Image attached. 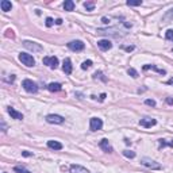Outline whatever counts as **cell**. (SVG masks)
<instances>
[{"instance_id":"1","label":"cell","mask_w":173,"mask_h":173,"mask_svg":"<svg viewBox=\"0 0 173 173\" xmlns=\"http://www.w3.org/2000/svg\"><path fill=\"white\" fill-rule=\"evenodd\" d=\"M22 86L25 88L26 92H29V93H37L38 92V85H37V83H34L32 80H29V79L23 80Z\"/></svg>"},{"instance_id":"2","label":"cell","mask_w":173,"mask_h":173,"mask_svg":"<svg viewBox=\"0 0 173 173\" xmlns=\"http://www.w3.org/2000/svg\"><path fill=\"white\" fill-rule=\"evenodd\" d=\"M141 164L143 165V167H146V168H149V169H154V170H158V169H161V165L157 162V161H154V160H151V158H148V157H143L141 160Z\"/></svg>"},{"instance_id":"3","label":"cell","mask_w":173,"mask_h":173,"mask_svg":"<svg viewBox=\"0 0 173 173\" xmlns=\"http://www.w3.org/2000/svg\"><path fill=\"white\" fill-rule=\"evenodd\" d=\"M19 61L22 62L26 66H34L35 65V60L31 54H27V53H20L19 54Z\"/></svg>"},{"instance_id":"4","label":"cell","mask_w":173,"mask_h":173,"mask_svg":"<svg viewBox=\"0 0 173 173\" xmlns=\"http://www.w3.org/2000/svg\"><path fill=\"white\" fill-rule=\"evenodd\" d=\"M23 46H25L27 50L32 51V53H39V51L43 50V48H42L39 43H37V42H31V41H23Z\"/></svg>"},{"instance_id":"5","label":"cell","mask_w":173,"mask_h":173,"mask_svg":"<svg viewBox=\"0 0 173 173\" xmlns=\"http://www.w3.org/2000/svg\"><path fill=\"white\" fill-rule=\"evenodd\" d=\"M103 127V120L100 118H91L89 120V128L91 131H99Z\"/></svg>"},{"instance_id":"6","label":"cell","mask_w":173,"mask_h":173,"mask_svg":"<svg viewBox=\"0 0 173 173\" xmlns=\"http://www.w3.org/2000/svg\"><path fill=\"white\" fill-rule=\"evenodd\" d=\"M68 48L72 51H83L85 49V43L83 41H72L68 43Z\"/></svg>"},{"instance_id":"7","label":"cell","mask_w":173,"mask_h":173,"mask_svg":"<svg viewBox=\"0 0 173 173\" xmlns=\"http://www.w3.org/2000/svg\"><path fill=\"white\" fill-rule=\"evenodd\" d=\"M43 64L48 65L49 68H51V69H57L58 66V58L54 57V56H48V57H43Z\"/></svg>"},{"instance_id":"8","label":"cell","mask_w":173,"mask_h":173,"mask_svg":"<svg viewBox=\"0 0 173 173\" xmlns=\"http://www.w3.org/2000/svg\"><path fill=\"white\" fill-rule=\"evenodd\" d=\"M65 118L61 115H48L46 116V122L48 123H51V125H61V123H64Z\"/></svg>"},{"instance_id":"9","label":"cell","mask_w":173,"mask_h":173,"mask_svg":"<svg viewBox=\"0 0 173 173\" xmlns=\"http://www.w3.org/2000/svg\"><path fill=\"white\" fill-rule=\"evenodd\" d=\"M139 125L145 128H149V127H151V126L157 125V120L153 118H149V116H145V118H142L141 120H139Z\"/></svg>"},{"instance_id":"10","label":"cell","mask_w":173,"mask_h":173,"mask_svg":"<svg viewBox=\"0 0 173 173\" xmlns=\"http://www.w3.org/2000/svg\"><path fill=\"white\" fill-rule=\"evenodd\" d=\"M99 148L102 149V150H104L106 153H112V151H114V149H112V146L110 145L108 139H106V138H103L102 141L99 142Z\"/></svg>"},{"instance_id":"11","label":"cell","mask_w":173,"mask_h":173,"mask_svg":"<svg viewBox=\"0 0 173 173\" xmlns=\"http://www.w3.org/2000/svg\"><path fill=\"white\" fill-rule=\"evenodd\" d=\"M97 46H99L100 50L107 51L112 48V43L108 41V39H100V41H97Z\"/></svg>"},{"instance_id":"12","label":"cell","mask_w":173,"mask_h":173,"mask_svg":"<svg viewBox=\"0 0 173 173\" xmlns=\"http://www.w3.org/2000/svg\"><path fill=\"white\" fill-rule=\"evenodd\" d=\"M7 111H8V114L11 115V118H12V119H16V120H22V119H23V114H22V112H18L15 108H12V107H8V108H7Z\"/></svg>"},{"instance_id":"13","label":"cell","mask_w":173,"mask_h":173,"mask_svg":"<svg viewBox=\"0 0 173 173\" xmlns=\"http://www.w3.org/2000/svg\"><path fill=\"white\" fill-rule=\"evenodd\" d=\"M72 61L69 60V58H66V60H64V65H62V71L65 72L66 74H71L72 73Z\"/></svg>"},{"instance_id":"14","label":"cell","mask_w":173,"mask_h":173,"mask_svg":"<svg viewBox=\"0 0 173 173\" xmlns=\"http://www.w3.org/2000/svg\"><path fill=\"white\" fill-rule=\"evenodd\" d=\"M48 89L50 91V92H60V91L62 89V85L60 83H50L48 85Z\"/></svg>"},{"instance_id":"15","label":"cell","mask_w":173,"mask_h":173,"mask_svg":"<svg viewBox=\"0 0 173 173\" xmlns=\"http://www.w3.org/2000/svg\"><path fill=\"white\" fill-rule=\"evenodd\" d=\"M71 173H89L81 165H72L71 167Z\"/></svg>"},{"instance_id":"16","label":"cell","mask_w":173,"mask_h":173,"mask_svg":"<svg viewBox=\"0 0 173 173\" xmlns=\"http://www.w3.org/2000/svg\"><path fill=\"white\" fill-rule=\"evenodd\" d=\"M0 7H1V11L8 12V11H11V8H12V4H11V1H8V0H1Z\"/></svg>"},{"instance_id":"17","label":"cell","mask_w":173,"mask_h":173,"mask_svg":"<svg viewBox=\"0 0 173 173\" xmlns=\"http://www.w3.org/2000/svg\"><path fill=\"white\" fill-rule=\"evenodd\" d=\"M48 146L53 150H61L62 149V143H60L57 141H48Z\"/></svg>"},{"instance_id":"18","label":"cell","mask_w":173,"mask_h":173,"mask_svg":"<svg viewBox=\"0 0 173 173\" xmlns=\"http://www.w3.org/2000/svg\"><path fill=\"white\" fill-rule=\"evenodd\" d=\"M148 69H153V71L158 72L160 74H167V71H165V69H160V68L154 66V65H145V66H143V71H148Z\"/></svg>"},{"instance_id":"19","label":"cell","mask_w":173,"mask_h":173,"mask_svg":"<svg viewBox=\"0 0 173 173\" xmlns=\"http://www.w3.org/2000/svg\"><path fill=\"white\" fill-rule=\"evenodd\" d=\"M162 20H164V22H170V20H173V8H170V10H168L167 12L164 14V16H162Z\"/></svg>"},{"instance_id":"20","label":"cell","mask_w":173,"mask_h":173,"mask_svg":"<svg viewBox=\"0 0 173 173\" xmlns=\"http://www.w3.org/2000/svg\"><path fill=\"white\" fill-rule=\"evenodd\" d=\"M64 8H65V11H73L74 10V1L66 0V1L64 3Z\"/></svg>"},{"instance_id":"21","label":"cell","mask_w":173,"mask_h":173,"mask_svg":"<svg viewBox=\"0 0 173 173\" xmlns=\"http://www.w3.org/2000/svg\"><path fill=\"white\" fill-rule=\"evenodd\" d=\"M126 4L130 7H137V6H141L142 4V0H128Z\"/></svg>"},{"instance_id":"22","label":"cell","mask_w":173,"mask_h":173,"mask_svg":"<svg viewBox=\"0 0 173 173\" xmlns=\"http://www.w3.org/2000/svg\"><path fill=\"white\" fill-rule=\"evenodd\" d=\"M93 77H95V79H100V80H102V81H104V83H106V81H107V77L104 76V74H103L102 72H95V74H93Z\"/></svg>"},{"instance_id":"23","label":"cell","mask_w":173,"mask_h":173,"mask_svg":"<svg viewBox=\"0 0 173 173\" xmlns=\"http://www.w3.org/2000/svg\"><path fill=\"white\" fill-rule=\"evenodd\" d=\"M14 170H15L16 173H31V172H30V170H27V169H26V168H23V167H19V165H18V167H15V168H14Z\"/></svg>"},{"instance_id":"24","label":"cell","mask_w":173,"mask_h":173,"mask_svg":"<svg viewBox=\"0 0 173 173\" xmlns=\"http://www.w3.org/2000/svg\"><path fill=\"white\" fill-rule=\"evenodd\" d=\"M84 7L86 8V11H92L93 8H95V3H93V1H85V3H84Z\"/></svg>"},{"instance_id":"25","label":"cell","mask_w":173,"mask_h":173,"mask_svg":"<svg viewBox=\"0 0 173 173\" xmlns=\"http://www.w3.org/2000/svg\"><path fill=\"white\" fill-rule=\"evenodd\" d=\"M123 156H125V157H127V158H134L135 157V151H133V150H125V151H123Z\"/></svg>"},{"instance_id":"26","label":"cell","mask_w":173,"mask_h":173,"mask_svg":"<svg viewBox=\"0 0 173 173\" xmlns=\"http://www.w3.org/2000/svg\"><path fill=\"white\" fill-rule=\"evenodd\" d=\"M160 148H165V146H173V141L172 142H167L165 139H160Z\"/></svg>"},{"instance_id":"27","label":"cell","mask_w":173,"mask_h":173,"mask_svg":"<svg viewBox=\"0 0 173 173\" xmlns=\"http://www.w3.org/2000/svg\"><path fill=\"white\" fill-rule=\"evenodd\" d=\"M127 73L130 74V76H131L133 79H137V77H138V72L135 71L134 68H130V69H127Z\"/></svg>"},{"instance_id":"28","label":"cell","mask_w":173,"mask_h":173,"mask_svg":"<svg viewBox=\"0 0 173 173\" xmlns=\"http://www.w3.org/2000/svg\"><path fill=\"white\" fill-rule=\"evenodd\" d=\"M165 38L168 39V41H172L173 42V30H167V32H165Z\"/></svg>"},{"instance_id":"29","label":"cell","mask_w":173,"mask_h":173,"mask_svg":"<svg viewBox=\"0 0 173 173\" xmlns=\"http://www.w3.org/2000/svg\"><path fill=\"white\" fill-rule=\"evenodd\" d=\"M92 66V61L91 60H86V61H84L83 64H81V68L83 69H88V68H91Z\"/></svg>"},{"instance_id":"30","label":"cell","mask_w":173,"mask_h":173,"mask_svg":"<svg viewBox=\"0 0 173 173\" xmlns=\"http://www.w3.org/2000/svg\"><path fill=\"white\" fill-rule=\"evenodd\" d=\"M45 23H46V26H48V27H51V26L56 23V20L53 19V18H46V22Z\"/></svg>"},{"instance_id":"31","label":"cell","mask_w":173,"mask_h":173,"mask_svg":"<svg viewBox=\"0 0 173 173\" xmlns=\"http://www.w3.org/2000/svg\"><path fill=\"white\" fill-rule=\"evenodd\" d=\"M145 104H148V106H150V107H156V102H154L153 99L145 100Z\"/></svg>"},{"instance_id":"32","label":"cell","mask_w":173,"mask_h":173,"mask_svg":"<svg viewBox=\"0 0 173 173\" xmlns=\"http://www.w3.org/2000/svg\"><path fill=\"white\" fill-rule=\"evenodd\" d=\"M22 156H25V157H31V156H32V153H30V151L25 150V151H22Z\"/></svg>"},{"instance_id":"33","label":"cell","mask_w":173,"mask_h":173,"mask_svg":"<svg viewBox=\"0 0 173 173\" xmlns=\"http://www.w3.org/2000/svg\"><path fill=\"white\" fill-rule=\"evenodd\" d=\"M1 130H3V133L7 131V126H6V123L4 122H1Z\"/></svg>"},{"instance_id":"34","label":"cell","mask_w":173,"mask_h":173,"mask_svg":"<svg viewBox=\"0 0 173 173\" xmlns=\"http://www.w3.org/2000/svg\"><path fill=\"white\" fill-rule=\"evenodd\" d=\"M106 96H107L106 93H102V95H100V97H99V100H100V102H103V100L106 99Z\"/></svg>"},{"instance_id":"35","label":"cell","mask_w":173,"mask_h":173,"mask_svg":"<svg viewBox=\"0 0 173 173\" xmlns=\"http://www.w3.org/2000/svg\"><path fill=\"white\" fill-rule=\"evenodd\" d=\"M167 103H168V104H170V106H172V104H173V99H170V97H168V99H167Z\"/></svg>"},{"instance_id":"36","label":"cell","mask_w":173,"mask_h":173,"mask_svg":"<svg viewBox=\"0 0 173 173\" xmlns=\"http://www.w3.org/2000/svg\"><path fill=\"white\" fill-rule=\"evenodd\" d=\"M167 84H168V85H173V77H172V79H169V80L167 81Z\"/></svg>"},{"instance_id":"37","label":"cell","mask_w":173,"mask_h":173,"mask_svg":"<svg viewBox=\"0 0 173 173\" xmlns=\"http://www.w3.org/2000/svg\"><path fill=\"white\" fill-rule=\"evenodd\" d=\"M127 51H131V50H134V46H127V48H125Z\"/></svg>"},{"instance_id":"38","label":"cell","mask_w":173,"mask_h":173,"mask_svg":"<svg viewBox=\"0 0 173 173\" xmlns=\"http://www.w3.org/2000/svg\"><path fill=\"white\" fill-rule=\"evenodd\" d=\"M56 25H62V19H57L56 20Z\"/></svg>"},{"instance_id":"39","label":"cell","mask_w":173,"mask_h":173,"mask_svg":"<svg viewBox=\"0 0 173 173\" xmlns=\"http://www.w3.org/2000/svg\"><path fill=\"white\" fill-rule=\"evenodd\" d=\"M3 173H6V172H3Z\"/></svg>"}]
</instances>
